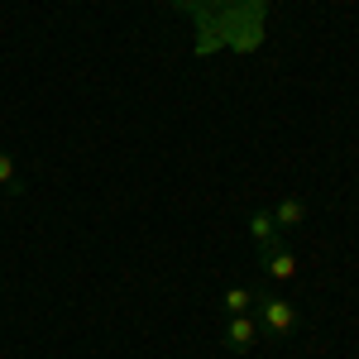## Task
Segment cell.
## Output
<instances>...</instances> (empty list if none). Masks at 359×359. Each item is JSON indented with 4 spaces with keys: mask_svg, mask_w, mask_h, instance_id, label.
I'll return each instance as SVG.
<instances>
[{
    "mask_svg": "<svg viewBox=\"0 0 359 359\" xmlns=\"http://www.w3.org/2000/svg\"><path fill=\"white\" fill-rule=\"evenodd\" d=\"M0 192H10V196L25 192V177H20V168H15L10 154H0Z\"/></svg>",
    "mask_w": 359,
    "mask_h": 359,
    "instance_id": "7",
    "label": "cell"
},
{
    "mask_svg": "<svg viewBox=\"0 0 359 359\" xmlns=\"http://www.w3.org/2000/svg\"><path fill=\"white\" fill-rule=\"evenodd\" d=\"M221 311L225 316H245V311H254V287H230L221 297Z\"/></svg>",
    "mask_w": 359,
    "mask_h": 359,
    "instance_id": "6",
    "label": "cell"
},
{
    "mask_svg": "<svg viewBox=\"0 0 359 359\" xmlns=\"http://www.w3.org/2000/svg\"><path fill=\"white\" fill-rule=\"evenodd\" d=\"M225 350L230 355H249L254 350V340H259V321H254V311H245V316H225Z\"/></svg>",
    "mask_w": 359,
    "mask_h": 359,
    "instance_id": "2",
    "label": "cell"
},
{
    "mask_svg": "<svg viewBox=\"0 0 359 359\" xmlns=\"http://www.w3.org/2000/svg\"><path fill=\"white\" fill-rule=\"evenodd\" d=\"M254 321H259V335L287 340L297 331V306L287 297H278V292H269V283H264V287H254Z\"/></svg>",
    "mask_w": 359,
    "mask_h": 359,
    "instance_id": "1",
    "label": "cell"
},
{
    "mask_svg": "<svg viewBox=\"0 0 359 359\" xmlns=\"http://www.w3.org/2000/svg\"><path fill=\"white\" fill-rule=\"evenodd\" d=\"M249 235H254L259 254H264V249H273V245H283V230H278L273 211H254V216H249Z\"/></svg>",
    "mask_w": 359,
    "mask_h": 359,
    "instance_id": "4",
    "label": "cell"
},
{
    "mask_svg": "<svg viewBox=\"0 0 359 359\" xmlns=\"http://www.w3.org/2000/svg\"><path fill=\"white\" fill-rule=\"evenodd\" d=\"M273 221H278V230H302L306 225V201L302 196H283L273 206Z\"/></svg>",
    "mask_w": 359,
    "mask_h": 359,
    "instance_id": "5",
    "label": "cell"
},
{
    "mask_svg": "<svg viewBox=\"0 0 359 359\" xmlns=\"http://www.w3.org/2000/svg\"><path fill=\"white\" fill-rule=\"evenodd\" d=\"M259 269H264V283H292L297 278V254L287 245H273L259 254Z\"/></svg>",
    "mask_w": 359,
    "mask_h": 359,
    "instance_id": "3",
    "label": "cell"
}]
</instances>
